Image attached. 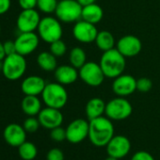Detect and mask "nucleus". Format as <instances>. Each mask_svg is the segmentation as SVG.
Returning a JSON list of instances; mask_svg holds the SVG:
<instances>
[{
	"mask_svg": "<svg viewBox=\"0 0 160 160\" xmlns=\"http://www.w3.org/2000/svg\"><path fill=\"white\" fill-rule=\"evenodd\" d=\"M114 137V125L108 117H98L90 121L89 138L97 147H104Z\"/></svg>",
	"mask_w": 160,
	"mask_h": 160,
	"instance_id": "1",
	"label": "nucleus"
},
{
	"mask_svg": "<svg viewBox=\"0 0 160 160\" xmlns=\"http://www.w3.org/2000/svg\"><path fill=\"white\" fill-rule=\"evenodd\" d=\"M99 64L106 77L114 79L123 73L126 61L125 57L122 56L117 48H113L103 53Z\"/></svg>",
	"mask_w": 160,
	"mask_h": 160,
	"instance_id": "2",
	"label": "nucleus"
},
{
	"mask_svg": "<svg viewBox=\"0 0 160 160\" xmlns=\"http://www.w3.org/2000/svg\"><path fill=\"white\" fill-rule=\"evenodd\" d=\"M27 67L28 63L26 57L18 53H14L6 56V58L2 60L1 72L8 80L16 81L25 74Z\"/></svg>",
	"mask_w": 160,
	"mask_h": 160,
	"instance_id": "3",
	"label": "nucleus"
},
{
	"mask_svg": "<svg viewBox=\"0 0 160 160\" xmlns=\"http://www.w3.org/2000/svg\"><path fill=\"white\" fill-rule=\"evenodd\" d=\"M42 99L46 107L61 109L68 102V92L63 85L52 82L46 84L42 93Z\"/></svg>",
	"mask_w": 160,
	"mask_h": 160,
	"instance_id": "4",
	"label": "nucleus"
},
{
	"mask_svg": "<svg viewBox=\"0 0 160 160\" xmlns=\"http://www.w3.org/2000/svg\"><path fill=\"white\" fill-rule=\"evenodd\" d=\"M37 31L40 39L49 44L55 41L60 40L63 35L60 21L52 16H45L42 18Z\"/></svg>",
	"mask_w": 160,
	"mask_h": 160,
	"instance_id": "5",
	"label": "nucleus"
},
{
	"mask_svg": "<svg viewBox=\"0 0 160 160\" xmlns=\"http://www.w3.org/2000/svg\"><path fill=\"white\" fill-rule=\"evenodd\" d=\"M83 6L77 0H60L55 14L62 23H73L81 20Z\"/></svg>",
	"mask_w": 160,
	"mask_h": 160,
	"instance_id": "6",
	"label": "nucleus"
},
{
	"mask_svg": "<svg viewBox=\"0 0 160 160\" xmlns=\"http://www.w3.org/2000/svg\"><path fill=\"white\" fill-rule=\"evenodd\" d=\"M79 78L90 87H99L103 84L106 75L99 63L87 61L81 68L78 69Z\"/></svg>",
	"mask_w": 160,
	"mask_h": 160,
	"instance_id": "7",
	"label": "nucleus"
},
{
	"mask_svg": "<svg viewBox=\"0 0 160 160\" xmlns=\"http://www.w3.org/2000/svg\"><path fill=\"white\" fill-rule=\"evenodd\" d=\"M132 111L131 103L124 97L118 96L107 103L105 114L111 121H122L129 118Z\"/></svg>",
	"mask_w": 160,
	"mask_h": 160,
	"instance_id": "8",
	"label": "nucleus"
},
{
	"mask_svg": "<svg viewBox=\"0 0 160 160\" xmlns=\"http://www.w3.org/2000/svg\"><path fill=\"white\" fill-rule=\"evenodd\" d=\"M14 43L16 53L27 57L36 51L40 43V37L35 32H20Z\"/></svg>",
	"mask_w": 160,
	"mask_h": 160,
	"instance_id": "9",
	"label": "nucleus"
},
{
	"mask_svg": "<svg viewBox=\"0 0 160 160\" xmlns=\"http://www.w3.org/2000/svg\"><path fill=\"white\" fill-rule=\"evenodd\" d=\"M98 29L96 25L91 24L84 20H79L75 22L72 28L73 38L81 43H91L95 42Z\"/></svg>",
	"mask_w": 160,
	"mask_h": 160,
	"instance_id": "10",
	"label": "nucleus"
},
{
	"mask_svg": "<svg viewBox=\"0 0 160 160\" xmlns=\"http://www.w3.org/2000/svg\"><path fill=\"white\" fill-rule=\"evenodd\" d=\"M90 122L84 119H75L70 122L66 128L67 140L72 144L82 142L89 137Z\"/></svg>",
	"mask_w": 160,
	"mask_h": 160,
	"instance_id": "11",
	"label": "nucleus"
},
{
	"mask_svg": "<svg viewBox=\"0 0 160 160\" xmlns=\"http://www.w3.org/2000/svg\"><path fill=\"white\" fill-rule=\"evenodd\" d=\"M40 13L35 10H22L16 19V27L20 32H34L41 22Z\"/></svg>",
	"mask_w": 160,
	"mask_h": 160,
	"instance_id": "12",
	"label": "nucleus"
},
{
	"mask_svg": "<svg viewBox=\"0 0 160 160\" xmlns=\"http://www.w3.org/2000/svg\"><path fill=\"white\" fill-rule=\"evenodd\" d=\"M112 91L117 96L126 97L137 91V79L131 74H121L114 78Z\"/></svg>",
	"mask_w": 160,
	"mask_h": 160,
	"instance_id": "13",
	"label": "nucleus"
},
{
	"mask_svg": "<svg viewBox=\"0 0 160 160\" xmlns=\"http://www.w3.org/2000/svg\"><path fill=\"white\" fill-rule=\"evenodd\" d=\"M116 48L125 58H134L140 53L142 49V43L137 36L125 35L119 39Z\"/></svg>",
	"mask_w": 160,
	"mask_h": 160,
	"instance_id": "14",
	"label": "nucleus"
},
{
	"mask_svg": "<svg viewBox=\"0 0 160 160\" xmlns=\"http://www.w3.org/2000/svg\"><path fill=\"white\" fill-rule=\"evenodd\" d=\"M107 152L109 156L121 159L125 157L131 149V142L125 136H114L107 144Z\"/></svg>",
	"mask_w": 160,
	"mask_h": 160,
	"instance_id": "15",
	"label": "nucleus"
},
{
	"mask_svg": "<svg viewBox=\"0 0 160 160\" xmlns=\"http://www.w3.org/2000/svg\"><path fill=\"white\" fill-rule=\"evenodd\" d=\"M38 119L41 126L51 130L58 126H61L63 122V114L60 109L46 107L40 111L38 114Z\"/></svg>",
	"mask_w": 160,
	"mask_h": 160,
	"instance_id": "16",
	"label": "nucleus"
},
{
	"mask_svg": "<svg viewBox=\"0 0 160 160\" xmlns=\"http://www.w3.org/2000/svg\"><path fill=\"white\" fill-rule=\"evenodd\" d=\"M3 137L9 145L19 147L27 140V131L18 123H10L4 129Z\"/></svg>",
	"mask_w": 160,
	"mask_h": 160,
	"instance_id": "17",
	"label": "nucleus"
},
{
	"mask_svg": "<svg viewBox=\"0 0 160 160\" xmlns=\"http://www.w3.org/2000/svg\"><path fill=\"white\" fill-rule=\"evenodd\" d=\"M46 86L45 80L39 75L27 76L21 83V91L25 95H42Z\"/></svg>",
	"mask_w": 160,
	"mask_h": 160,
	"instance_id": "18",
	"label": "nucleus"
},
{
	"mask_svg": "<svg viewBox=\"0 0 160 160\" xmlns=\"http://www.w3.org/2000/svg\"><path fill=\"white\" fill-rule=\"evenodd\" d=\"M57 82L66 86L74 83L79 77L78 69L72 65H60L54 71Z\"/></svg>",
	"mask_w": 160,
	"mask_h": 160,
	"instance_id": "19",
	"label": "nucleus"
},
{
	"mask_svg": "<svg viewBox=\"0 0 160 160\" xmlns=\"http://www.w3.org/2000/svg\"><path fill=\"white\" fill-rule=\"evenodd\" d=\"M103 17H104V11L102 7L96 3L84 6L82 9L81 19L91 24H93V25L99 24L102 21Z\"/></svg>",
	"mask_w": 160,
	"mask_h": 160,
	"instance_id": "20",
	"label": "nucleus"
},
{
	"mask_svg": "<svg viewBox=\"0 0 160 160\" xmlns=\"http://www.w3.org/2000/svg\"><path fill=\"white\" fill-rule=\"evenodd\" d=\"M106 106L107 104L105 103V101L99 97H94L90 99L85 108L86 115L89 121L103 116V114L106 112Z\"/></svg>",
	"mask_w": 160,
	"mask_h": 160,
	"instance_id": "21",
	"label": "nucleus"
},
{
	"mask_svg": "<svg viewBox=\"0 0 160 160\" xmlns=\"http://www.w3.org/2000/svg\"><path fill=\"white\" fill-rule=\"evenodd\" d=\"M21 108L23 112L28 116H37L42 108V102L38 96L25 95L22 100Z\"/></svg>",
	"mask_w": 160,
	"mask_h": 160,
	"instance_id": "22",
	"label": "nucleus"
},
{
	"mask_svg": "<svg viewBox=\"0 0 160 160\" xmlns=\"http://www.w3.org/2000/svg\"><path fill=\"white\" fill-rule=\"evenodd\" d=\"M37 64L44 72H54L58 67L57 57L50 51H43L37 57Z\"/></svg>",
	"mask_w": 160,
	"mask_h": 160,
	"instance_id": "23",
	"label": "nucleus"
},
{
	"mask_svg": "<svg viewBox=\"0 0 160 160\" xmlns=\"http://www.w3.org/2000/svg\"><path fill=\"white\" fill-rule=\"evenodd\" d=\"M95 44L103 52L113 49L115 46V38L110 31L101 30L98 31V34L95 39Z\"/></svg>",
	"mask_w": 160,
	"mask_h": 160,
	"instance_id": "24",
	"label": "nucleus"
},
{
	"mask_svg": "<svg viewBox=\"0 0 160 160\" xmlns=\"http://www.w3.org/2000/svg\"><path fill=\"white\" fill-rule=\"evenodd\" d=\"M69 60L72 66L76 69L81 68L87 62V55L81 47H73L69 54Z\"/></svg>",
	"mask_w": 160,
	"mask_h": 160,
	"instance_id": "25",
	"label": "nucleus"
},
{
	"mask_svg": "<svg viewBox=\"0 0 160 160\" xmlns=\"http://www.w3.org/2000/svg\"><path fill=\"white\" fill-rule=\"evenodd\" d=\"M18 153L23 160H33L38 154V149L34 143L26 140L18 147Z\"/></svg>",
	"mask_w": 160,
	"mask_h": 160,
	"instance_id": "26",
	"label": "nucleus"
},
{
	"mask_svg": "<svg viewBox=\"0 0 160 160\" xmlns=\"http://www.w3.org/2000/svg\"><path fill=\"white\" fill-rule=\"evenodd\" d=\"M58 3V0H38L37 8L45 14H51L56 12Z\"/></svg>",
	"mask_w": 160,
	"mask_h": 160,
	"instance_id": "27",
	"label": "nucleus"
},
{
	"mask_svg": "<svg viewBox=\"0 0 160 160\" xmlns=\"http://www.w3.org/2000/svg\"><path fill=\"white\" fill-rule=\"evenodd\" d=\"M50 52L57 58L64 56L67 52L66 43L61 39L53 42L52 43H50Z\"/></svg>",
	"mask_w": 160,
	"mask_h": 160,
	"instance_id": "28",
	"label": "nucleus"
},
{
	"mask_svg": "<svg viewBox=\"0 0 160 160\" xmlns=\"http://www.w3.org/2000/svg\"><path fill=\"white\" fill-rule=\"evenodd\" d=\"M23 126L27 133H35L41 126V123L39 119L35 118V116H28V118L25 120Z\"/></svg>",
	"mask_w": 160,
	"mask_h": 160,
	"instance_id": "29",
	"label": "nucleus"
},
{
	"mask_svg": "<svg viewBox=\"0 0 160 160\" xmlns=\"http://www.w3.org/2000/svg\"><path fill=\"white\" fill-rule=\"evenodd\" d=\"M152 88V80L147 77H140L137 80V90L139 92H148Z\"/></svg>",
	"mask_w": 160,
	"mask_h": 160,
	"instance_id": "30",
	"label": "nucleus"
},
{
	"mask_svg": "<svg viewBox=\"0 0 160 160\" xmlns=\"http://www.w3.org/2000/svg\"><path fill=\"white\" fill-rule=\"evenodd\" d=\"M50 138L57 142H61L65 139H67L66 136V129L62 128L61 126H58L56 128L51 129L50 132Z\"/></svg>",
	"mask_w": 160,
	"mask_h": 160,
	"instance_id": "31",
	"label": "nucleus"
},
{
	"mask_svg": "<svg viewBox=\"0 0 160 160\" xmlns=\"http://www.w3.org/2000/svg\"><path fill=\"white\" fill-rule=\"evenodd\" d=\"M46 160H64L63 152L58 148H53L48 151L46 154Z\"/></svg>",
	"mask_w": 160,
	"mask_h": 160,
	"instance_id": "32",
	"label": "nucleus"
},
{
	"mask_svg": "<svg viewBox=\"0 0 160 160\" xmlns=\"http://www.w3.org/2000/svg\"><path fill=\"white\" fill-rule=\"evenodd\" d=\"M131 160H154L153 156L145 151H138L135 152L131 158Z\"/></svg>",
	"mask_w": 160,
	"mask_h": 160,
	"instance_id": "33",
	"label": "nucleus"
},
{
	"mask_svg": "<svg viewBox=\"0 0 160 160\" xmlns=\"http://www.w3.org/2000/svg\"><path fill=\"white\" fill-rule=\"evenodd\" d=\"M38 0H18V4L22 10H31L37 7Z\"/></svg>",
	"mask_w": 160,
	"mask_h": 160,
	"instance_id": "34",
	"label": "nucleus"
},
{
	"mask_svg": "<svg viewBox=\"0 0 160 160\" xmlns=\"http://www.w3.org/2000/svg\"><path fill=\"white\" fill-rule=\"evenodd\" d=\"M3 44H4L6 56L16 53V47H15L14 41H6L5 42H3Z\"/></svg>",
	"mask_w": 160,
	"mask_h": 160,
	"instance_id": "35",
	"label": "nucleus"
},
{
	"mask_svg": "<svg viewBox=\"0 0 160 160\" xmlns=\"http://www.w3.org/2000/svg\"><path fill=\"white\" fill-rule=\"evenodd\" d=\"M12 6L11 0H0V15L7 13Z\"/></svg>",
	"mask_w": 160,
	"mask_h": 160,
	"instance_id": "36",
	"label": "nucleus"
},
{
	"mask_svg": "<svg viewBox=\"0 0 160 160\" xmlns=\"http://www.w3.org/2000/svg\"><path fill=\"white\" fill-rule=\"evenodd\" d=\"M5 58H6V53L4 49V44L3 42H0V61H2Z\"/></svg>",
	"mask_w": 160,
	"mask_h": 160,
	"instance_id": "37",
	"label": "nucleus"
},
{
	"mask_svg": "<svg viewBox=\"0 0 160 160\" xmlns=\"http://www.w3.org/2000/svg\"><path fill=\"white\" fill-rule=\"evenodd\" d=\"M77 1L84 7V6H87V5L95 3V2H96V0H77Z\"/></svg>",
	"mask_w": 160,
	"mask_h": 160,
	"instance_id": "38",
	"label": "nucleus"
},
{
	"mask_svg": "<svg viewBox=\"0 0 160 160\" xmlns=\"http://www.w3.org/2000/svg\"><path fill=\"white\" fill-rule=\"evenodd\" d=\"M105 160H119L118 158H115V157H112V156H109L108 155V157H107Z\"/></svg>",
	"mask_w": 160,
	"mask_h": 160,
	"instance_id": "39",
	"label": "nucleus"
},
{
	"mask_svg": "<svg viewBox=\"0 0 160 160\" xmlns=\"http://www.w3.org/2000/svg\"><path fill=\"white\" fill-rule=\"evenodd\" d=\"M1 68H2V61H0V72H1Z\"/></svg>",
	"mask_w": 160,
	"mask_h": 160,
	"instance_id": "40",
	"label": "nucleus"
},
{
	"mask_svg": "<svg viewBox=\"0 0 160 160\" xmlns=\"http://www.w3.org/2000/svg\"><path fill=\"white\" fill-rule=\"evenodd\" d=\"M0 34H1V27H0Z\"/></svg>",
	"mask_w": 160,
	"mask_h": 160,
	"instance_id": "41",
	"label": "nucleus"
}]
</instances>
